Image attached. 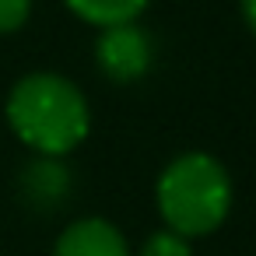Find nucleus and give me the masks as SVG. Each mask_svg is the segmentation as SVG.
I'll use <instances>...</instances> for the list:
<instances>
[{
  "instance_id": "0eeeda50",
  "label": "nucleus",
  "mask_w": 256,
  "mask_h": 256,
  "mask_svg": "<svg viewBox=\"0 0 256 256\" xmlns=\"http://www.w3.org/2000/svg\"><path fill=\"white\" fill-rule=\"evenodd\" d=\"M137 256H193V246L179 232L162 228V232H154V235L144 238V246L137 249Z\"/></svg>"
},
{
  "instance_id": "7ed1b4c3",
  "label": "nucleus",
  "mask_w": 256,
  "mask_h": 256,
  "mask_svg": "<svg viewBox=\"0 0 256 256\" xmlns=\"http://www.w3.org/2000/svg\"><path fill=\"white\" fill-rule=\"evenodd\" d=\"M95 64H98V70L109 81L134 84V81H140L151 70V64H154V42H151V36L137 22L112 25V28H98Z\"/></svg>"
},
{
  "instance_id": "20e7f679",
  "label": "nucleus",
  "mask_w": 256,
  "mask_h": 256,
  "mask_svg": "<svg viewBox=\"0 0 256 256\" xmlns=\"http://www.w3.org/2000/svg\"><path fill=\"white\" fill-rule=\"evenodd\" d=\"M53 256H130V246L112 221L78 218L60 232Z\"/></svg>"
},
{
  "instance_id": "423d86ee",
  "label": "nucleus",
  "mask_w": 256,
  "mask_h": 256,
  "mask_svg": "<svg viewBox=\"0 0 256 256\" xmlns=\"http://www.w3.org/2000/svg\"><path fill=\"white\" fill-rule=\"evenodd\" d=\"M64 4L88 25L95 28H112V25H130L144 14L151 0H64Z\"/></svg>"
},
{
  "instance_id": "6e6552de",
  "label": "nucleus",
  "mask_w": 256,
  "mask_h": 256,
  "mask_svg": "<svg viewBox=\"0 0 256 256\" xmlns=\"http://www.w3.org/2000/svg\"><path fill=\"white\" fill-rule=\"evenodd\" d=\"M32 14V0H0V36L18 32Z\"/></svg>"
},
{
  "instance_id": "f257e3e1",
  "label": "nucleus",
  "mask_w": 256,
  "mask_h": 256,
  "mask_svg": "<svg viewBox=\"0 0 256 256\" xmlns=\"http://www.w3.org/2000/svg\"><path fill=\"white\" fill-rule=\"evenodd\" d=\"M8 126L14 137L42 158H64L84 144L92 130V109L84 92L53 70H36L14 81L8 95Z\"/></svg>"
},
{
  "instance_id": "f03ea898",
  "label": "nucleus",
  "mask_w": 256,
  "mask_h": 256,
  "mask_svg": "<svg viewBox=\"0 0 256 256\" xmlns=\"http://www.w3.org/2000/svg\"><path fill=\"white\" fill-rule=\"evenodd\" d=\"M232 196L235 193L228 168L207 151L176 154L154 182L158 214L165 228L179 232L182 238H200L218 232L228 221Z\"/></svg>"
},
{
  "instance_id": "1a4fd4ad",
  "label": "nucleus",
  "mask_w": 256,
  "mask_h": 256,
  "mask_svg": "<svg viewBox=\"0 0 256 256\" xmlns=\"http://www.w3.org/2000/svg\"><path fill=\"white\" fill-rule=\"evenodd\" d=\"M238 11H242V22H246V28L256 36V0H238Z\"/></svg>"
},
{
  "instance_id": "39448f33",
  "label": "nucleus",
  "mask_w": 256,
  "mask_h": 256,
  "mask_svg": "<svg viewBox=\"0 0 256 256\" xmlns=\"http://www.w3.org/2000/svg\"><path fill=\"white\" fill-rule=\"evenodd\" d=\"M18 186H22V200H25L28 207H36V210H56V207L70 196L74 176H70V168H67L60 158H42V154H36V158L25 165Z\"/></svg>"
}]
</instances>
